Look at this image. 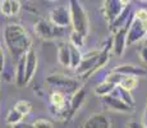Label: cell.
Returning <instances> with one entry per match:
<instances>
[{
  "label": "cell",
  "instance_id": "15",
  "mask_svg": "<svg viewBox=\"0 0 147 128\" xmlns=\"http://www.w3.org/2000/svg\"><path fill=\"white\" fill-rule=\"evenodd\" d=\"M58 60L63 67L70 68V47L69 41H60L58 46Z\"/></svg>",
  "mask_w": 147,
  "mask_h": 128
},
{
  "label": "cell",
  "instance_id": "7",
  "mask_svg": "<svg viewBox=\"0 0 147 128\" xmlns=\"http://www.w3.org/2000/svg\"><path fill=\"white\" fill-rule=\"evenodd\" d=\"M49 21L60 28L70 27L72 21H70L69 5H58L54 9H51V12L49 14Z\"/></svg>",
  "mask_w": 147,
  "mask_h": 128
},
{
  "label": "cell",
  "instance_id": "34",
  "mask_svg": "<svg viewBox=\"0 0 147 128\" xmlns=\"http://www.w3.org/2000/svg\"><path fill=\"white\" fill-rule=\"evenodd\" d=\"M5 128H13V126H7Z\"/></svg>",
  "mask_w": 147,
  "mask_h": 128
},
{
  "label": "cell",
  "instance_id": "18",
  "mask_svg": "<svg viewBox=\"0 0 147 128\" xmlns=\"http://www.w3.org/2000/svg\"><path fill=\"white\" fill-rule=\"evenodd\" d=\"M111 93H114L115 96H118V98H120L121 100H123L124 102H125V104H128L129 106L134 108V105H136V101H134L133 96H132V93L129 92V91H127V90L121 89L120 86H117V87H115V90L113 91Z\"/></svg>",
  "mask_w": 147,
  "mask_h": 128
},
{
  "label": "cell",
  "instance_id": "16",
  "mask_svg": "<svg viewBox=\"0 0 147 128\" xmlns=\"http://www.w3.org/2000/svg\"><path fill=\"white\" fill-rule=\"evenodd\" d=\"M84 99H86V91L83 89H80L74 95H72V98H70V106H69V118H72L74 115V113L81 108Z\"/></svg>",
  "mask_w": 147,
  "mask_h": 128
},
{
  "label": "cell",
  "instance_id": "26",
  "mask_svg": "<svg viewBox=\"0 0 147 128\" xmlns=\"http://www.w3.org/2000/svg\"><path fill=\"white\" fill-rule=\"evenodd\" d=\"M33 127L35 128H54V124L49 119H44V118H38L33 122Z\"/></svg>",
  "mask_w": 147,
  "mask_h": 128
},
{
  "label": "cell",
  "instance_id": "3",
  "mask_svg": "<svg viewBox=\"0 0 147 128\" xmlns=\"http://www.w3.org/2000/svg\"><path fill=\"white\" fill-rule=\"evenodd\" d=\"M46 83L54 87L56 91L65 93V95H74L81 89V82L76 78L64 74H50L46 77Z\"/></svg>",
  "mask_w": 147,
  "mask_h": 128
},
{
  "label": "cell",
  "instance_id": "23",
  "mask_svg": "<svg viewBox=\"0 0 147 128\" xmlns=\"http://www.w3.org/2000/svg\"><path fill=\"white\" fill-rule=\"evenodd\" d=\"M83 41H84V36H82L81 33L76 32V31H70L69 33V42L73 45V46L78 47V49H81L82 46H83Z\"/></svg>",
  "mask_w": 147,
  "mask_h": 128
},
{
  "label": "cell",
  "instance_id": "10",
  "mask_svg": "<svg viewBox=\"0 0 147 128\" xmlns=\"http://www.w3.org/2000/svg\"><path fill=\"white\" fill-rule=\"evenodd\" d=\"M129 26H125V27L120 28L118 32L114 33L113 36V50H114V54L118 56L123 55L124 50H125V46H127V33H128V30H129Z\"/></svg>",
  "mask_w": 147,
  "mask_h": 128
},
{
  "label": "cell",
  "instance_id": "19",
  "mask_svg": "<svg viewBox=\"0 0 147 128\" xmlns=\"http://www.w3.org/2000/svg\"><path fill=\"white\" fill-rule=\"evenodd\" d=\"M115 87H117V86H114V85L110 83V82L104 81V82H101L100 85H97V86H96L95 93H96V95H98V96H101V98H105V96L110 95V93L115 90Z\"/></svg>",
  "mask_w": 147,
  "mask_h": 128
},
{
  "label": "cell",
  "instance_id": "1",
  "mask_svg": "<svg viewBox=\"0 0 147 128\" xmlns=\"http://www.w3.org/2000/svg\"><path fill=\"white\" fill-rule=\"evenodd\" d=\"M4 41L14 60L18 62L31 49V39L26 28L21 24L12 23L4 28Z\"/></svg>",
  "mask_w": 147,
  "mask_h": 128
},
{
  "label": "cell",
  "instance_id": "32",
  "mask_svg": "<svg viewBox=\"0 0 147 128\" xmlns=\"http://www.w3.org/2000/svg\"><path fill=\"white\" fill-rule=\"evenodd\" d=\"M128 128H146V126L141 122H131L128 124Z\"/></svg>",
  "mask_w": 147,
  "mask_h": 128
},
{
  "label": "cell",
  "instance_id": "4",
  "mask_svg": "<svg viewBox=\"0 0 147 128\" xmlns=\"http://www.w3.org/2000/svg\"><path fill=\"white\" fill-rule=\"evenodd\" d=\"M50 112L59 119H70L69 118V106L70 99H67V95L60 91L54 90L49 96Z\"/></svg>",
  "mask_w": 147,
  "mask_h": 128
},
{
  "label": "cell",
  "instance_id": "5",
  "mask_svg": "<svg viewBox=\"0 0 147 128\" xmlns=\"http://www.w3.org/2000/svg\"><path fill=\"white\" fill-rule=\"evenodd\" d=\"M100 56H101V50H92L83 54L80 65L76 68V73L78 76H81L83 79L88 78L90 74L95 73L96 65L100 60Z\"/></svg>",
  "mask_w": 147,
  "mask_h": 128
},
{
  "label": "cell",
  "instance_id": "17",
  "mask_svg": "<svg viewBox=\"0 0 147 128\" xmlns=\"http://www.w3.org/2000/svg\"><path fill=\"white\" fill-rule=\"evenodd\" d=\"M16 83L18 87H22L26 85V55L22 56V58L17 62Z\"/></svg>",
  "mask_w": 147,
  "mask_h": 128
},
{
  "label": "cell",
  "instance_id": "22",
  "mask_svg": "<svg viewBox=\"0 0 147 128\" xmlns=\"http://www.w3.org/2000/svg\"><path fill=\"white\" fill-rule=\"evenodd\" d=\"M137 85H138V78L131 77V76H127V77L124 76V78L121 79L119 86L121 87V89H124V90H127V91L131 92L132 90H134L136 87H137Z\"/></svg>",
  "mask_w": 147,
  "mask_h": 128
},
{
  "label": "cell",
  "instance_id": "24",
  "mask_svg": "<svg viewBox=\"0 0 147 128\" xmlns=\"http://www.w3.org/2000/svg\"><path fill=\"white\" fill-rule=\"evenodd\" d=\"M14 108H16V109L24 116V115H27L28 113L31 112V109H32V105H31L30 101L21 100V101H18L16 105H14Z\"/></svg>",
  "mask_w": 147,
  "mask_h": 128
},
{
  "label": "cell",
  "instance_id": "2",
  "mask_svg": "<svg viewBox=\"0 0 147 128\" xmlns=\"http://www.w3.org/2000/svg\"><path fill=\"white\" fill-rule=\"evenodd\" d=\"M69 10L73 31L81 33L82 36H86L87 32H88V17H87L84 8L77 0H70Z\"/></svg>",
  "mask_w": 147,
  "mask_h": 128
},
{
  "label": "cell",
  "instance_id": "31",
  "mask_svg": "<svg viewBox=\"0 0 147 128\" xmlns=\"http://www.w3.org/2000/svg\"><path fill=\"white\" fill-rule=\"evenodd\" d=\"M13 128H35V127H33V124H31V123L21 122V123H18V124H16V126H13Z\"/></svg>",
  "mask_w": 147,
  "mask_h": 128
},
{
  "label": "cell",
  "instance_id": "30",
  "mask_svg": "<svg viewBox=\"0 0 147 128\" xmlns=\"http://www.w3.org/2000/svg\"><path fill=\"white\" fill-rule=\"evenodd\" d=\"M4 64H5V55L4 51H3V47L0 46V73L4 72Z\"/></svg>",
  "mask_w": 147,
  "mask_h": 128
},
{
  "label": "cell",
  "instance_id": "25",
  "mask_svg": "<svg viewBox=\"0 0 147 128\" xmlns=\"http://www.w3.org/2000/svg\"><path fill=\"white\" fill-rule=\"evenodd\" d=\"M123 78H124V76H121V74H119V73H117V72H114V70H113V72H110L109 74L106 76L105 81L110 82V83H113L114 86H119Z\"/></svg>",
  "mask_w": 147,
  "mask_h": 128
},
{
  "label": "cell",
  "instance_id": "13",
  "mask_svg": "<svg viewBox=\"0 0 147 128\" xmlns=\"http://www.w3.org/2000/svg\"><path fill=\"white\" fill-rule=\"evenodd\" d=\"M83 128H110V121L104 113H95L86 119Z\"/></svg>",
  "mask_w": 147,
  "mask_h": 128
},
{
  "label": "cell",
  "instance_id": "8",
  "mask_svg": "<svg viewBox=\"0 0 147 128\" xmlns=\"http://www.w3.org/2000/svg\"><path fill=\"white\" fill-rule=\"evenodd\" d=\"M127 5L128 1H121V0H105L102 3V13L109 26L120 16Z\"/></svg>",
  "mask_w": 147,
  "mask_h": 128
},
{
  "label": "cell",
  "instance_id": "9",
  "mask_svg": "<svg viewBox=\"0 0 147 128\" xmlns=\"http://www.w3.org/2000/svg\"><path fill=\"white\" fill-rule=\"evenodd\" d=\"M147 36V22L138 21L133 17L131 26H129L128 33H127V46L140 41Z\"/></svg>",
  "mask_w": 147,
  "mask_h": 128
},
{
  "label": "cell",
  "instance_id": "11",
  "mask_svg": "<svg viewBox=\"0 0 147 128\" xmlns=\"http://www.w3.org/2000/svg\"><path fill=\"white\" fill-rule=\"evenodd\" d=\"M102 101L106 106L111 108L113 110H117V112H121V113H131L134 110V108L129 106L128 104H125L120 98L115 96L114 93H110V95L102 98Z\"/></svg>",
  "mask_w": 147,
  "mask_h": 128
},
{
  "label": "cell",
  "instance_id": "6",
  "mask_svg": "<svg viewBox=\"0 0 147 128\" xmlns=\"http://www.w3.org/2000/svg\"><path fill=\"white\" fill-rule=\"evenodd\" d=\"M35 32L38 37L44 40H54L63 37L65 35V28L53 24L49 19H38L35 23Z\"/></svg>",
  "mask_w": 147,
  "mask_h": 128
},
{
  "label": "cell",
  "instance_id": "21",
  "mask_svg": "<svg viewBox=\"0 0 147 128\" xmlns=\"http://www.w3.org/2000/svg\"><path fill=\"white\" fill-rule=\"evenodd\" d=\"M7 122L10 124V126H16V124L23 122V115H22L21 113H19L18 110H17L16 108L13 106L12 109L9 110L8 115H7Z\"/></svg>",
  "mask_w": 147,
  "mask_h": 128
},
{
  "label": "cell",
  "instance_id": "29",
  "mask_svg": "<svg viewBox=\"0 0 147 128\" xmlns=\"http://www.w3.org/2000/svg\"><path fill=\"white\" fill-rule=\"evenodd\" d=\"M140 56H141V59H142L143 63L147 64V45H143V46L141 47V50H140Z\"/></svg>",
  "mask_w": 147,
  "mask_h": 128
},
{
  "label": "cell",
  "instance_id": "28",
  "mask_svg": "<svg viewBox=\"0 0 147 128\" xmlns=\"http://www.w3.org/2000/svg\"><path fill=\"white\" fill-rule=\"evenodd\" d=\"M19 10H21V3L16 1V0H12V16L18 14Z\"/></svg>",
  "mask_w": 147,
  "mask_h": 128
},
{
  "label": "cell",
  "instance_id": "14",
  "mask_svg": "<svg viewBox=\"0 0 147 128\" xmlns=\"http://www.w3.org/2000/svg\"><path fill=\"white\" fill-rule=\"evenodd\" d=\"M37 70V54L33 47H31L26 54V85L33 78Z\"/></svg>",
  "mask_w": 147,
  "mask_h": 128
},
{
  "label": "cell",
  "instance_id": "20",
  "mask_svg": "<svg viewBox=\"0 0 147 128\" xmlns=\"http://www.w3.org/2000/svg\"><path fill=\"white\" fill-rule=\"evenodd\" d=\"M69 47H70V68H77L78 65H80L81 63V60H82V54H81V51L78 47H76V46H73L72 44L69 42Z\"/></svg>",
  "mask_w": 147,
  "mask_h": 128
},
{
  "label": "cell",
  "instance_id": "27",
  "mask_svg": "<svg viewBox=\"0 0 147 128\" xmlns=\"http://www.w3.org/2000/svg\"><path fill=\"white\" fill-rule=\"evenodd\" d=\"M0 9L1 13L7 17H12V0H5L0 1Z\"/></svg>",
  "mask_w": 147,
  "mask_h": 128
},
{
  "label": "cell",
  "instance_id": "12",
  "mask_svg": "<svg viewBox=\"0 0 147 128\" xmlns=\"http://www.w3.org/2000/svg\"><path fill=\"white\" fill-rule=\"evenodd\" d=\"M114 72L119 73L121 76H131L140 78V77H146L147 76V70L142 67H137L134 64H121L118 65L117 68H114Z\"/></svg>",
  "mask_w": 147,
  "mask_h": 128
},
{
  "label": "cell",
  "instance_id": "33",
  "mask_svg": "<svg viewBox=\"0 0 147 128\" xmlns=\"http://www.w3.org/2000/svg\"><path fill=\"white\" fill-rule=\"evenodd\" d=\"M147 128V104H146V110H145V123H143Z\"/></svg>",
  "mask_w": 147,
  "mask_h": 128
},
{
  "label": "cell",
  "instance_id": "35",
  "mask_svg": "<svg viewBox=\"0 0 147 128\" xmlns=\"http://www.w3.org/2000/svg\"><path fill=\"white\" fill-rule=\"evenodd\" d=\"M145 45H147V39L145 40Z\"/></svg>",
  "mask_w": 147,
  "mask_h": 128
}]
</instances>
